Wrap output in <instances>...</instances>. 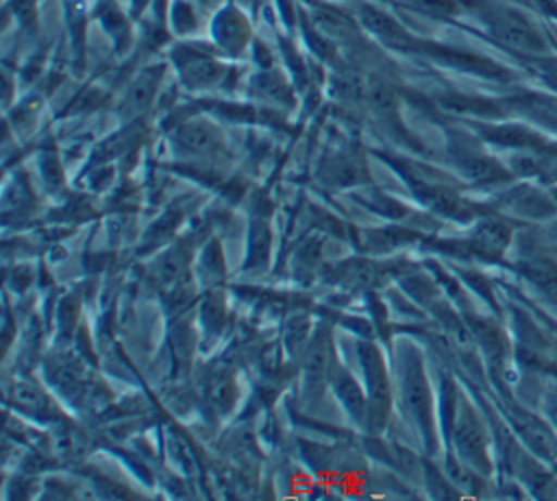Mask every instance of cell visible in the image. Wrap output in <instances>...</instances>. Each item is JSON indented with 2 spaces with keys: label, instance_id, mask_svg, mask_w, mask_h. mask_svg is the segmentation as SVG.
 <instances>
[{
  "label": "cell",
  "instance_id": "cell-1",
  "mask_svg": "<svg viewBox=\"0 0 557 501\" xmlns=\"http://www.w3.org/2000/svg\"><path fill=\"white\" fill-rule=\"evenodd\" d=\"M490 26L494 30V35L518 50H527V52H540L544 48L542 39L537 37V33L531 28V24L527 20H522L518 13L511 11H498L490 17Z\"/></svg>",
  "mask_w": 557,
  "mask_h": 501
},
{
  "label": "cell",
  "instance_id": "cell-2",
  "mask_svg": "<svg viewBox=\"0 0 557 501\" xmlns=\"http://www.w3.org/2000/svg\"><path fill=\"white\" fill-rule=\"evenodd\" d=\"M361 20H363V24L374 33V35H379L383 41H387V44H392V46H405L407 44V35H405V30L394 22V20H389L387 15H383V13H379V11H374V9H361Z\"/></svg>",
  "mask_w": 557,
  "mask_h": 501
},
{
  "label": "cell",
  "instance_id": "cell-3",
  "mask_svg": "<svg viewBox=\"0 0 557 501\" xmlns=\"http://www.w3.org/2000/svg\"><path fill=\"white\" fill-rule=\"evenodd\" d=\"M520 431L527 438V442L544 457H555L557 455V442L553 440V436L548 433V429L537 423L535 418H524L520 423Z\"/></svg>",
  "mask_w": 557,
  "mask_h": 501
},
{
  "label": "cell",
  "instance_id": "cell-4",
  "mask_svg": "<svg viewBox=\"0 0 557 501\" xmlns=\"http://www.w3.org/2000/svg\"><path fill=\"white\" fill-rule=\"evenodd\" d=\"M527 274L553 298H557V266L548 259H533L527 264Z\"/></svg>",
  "mask_w": 557,
  "mask_h": 501
},
{
  "label": "cell",
  "instance_id": "cell-5",
  "mask_svg": "<svg viewBox=\"0 0 557 501\" xmlns=\"http://www.w3.org/2000/svg\"><path fill=\"white\" fill-rule=\"evenodd\" d=\"M157 83H159V72H157V70L144 72V74L131 85L126 102H128L133 109H144V107L150 102Z\"/></svg>",
  "mask_w": 557,
  "mask_h": 501
},
{
  "label": "cell",
  "instance_id": "cell-6",
  "mask_svg": "<svg viewBox=\"0 0 557 501\" xmlns=\"http://www.w3.org/2000/svg\"><path fill=\"white\" fill-rule=\"evenodd\" d=\"M509 242V231L505 224L487 222L476 231V244L487 253H500Z\"/></svg>",
  "mask_w": 557,
  "mask_h": 501
},
{
  "label": "cell",
  "instance_id": "cell-7",
  "mask_svg": "<svg viewBox=\"0 0 557 501\" xmlns=\"http://www.w3.org/2000/svg\"><path fill=\"white\" fill-rule=\"evenodd\" d=\"M181 142L194 152H209L215 146V135L202 124H189L181 129Z\"/></svg>",
  "mask_w": 557,
  "mask_h": 501
},
{
  "label": "cell",
  "instance_id": "cell-8",
  "mask_svg": "<svg viewBox=\"0 0 557 501\" xmlns=\"http://www.w3.org/2000/svg\"><path fill=\"white\" fill-rule=\"evenodd\" d=\"M466 172L476 179V181H494V179H503L505 172L500 170L498 163L485 159V157H470L466 163H463Z\"/></svg>",
  "mask_w": 557,
  "mask_h": 501
},
{
  "label": "cell",
  "instance_id": "cell-9",
  "mask_svg": "<svg viewBox=\"0 0 557 501\" xmlns=\"http://www.w3.org/2000/svg\"><path fill=\"white\" fill-rule=\"evenodd\" d=\"M209 396H211V401H213L215 405L228 407L231 401H233V396H235V390H233L231 379H215V381L211 383V388H209Z\"/></svg>",
  "mask_w": 557,
  "mask_h": 501
},
{
  "label": "cell",
  "instance_id": "cell-10",
  "mask_svg": "<svg viewBox=\"0 0 557 501\" xmlns=\"http://www.w3.org/2000/svg\"><path fill=\"white\" fill-rule=\"evenodd\" d=\"M15 399H17L22 405L33 407V410H39V407L46 403L41 390H37L35 386H20V388H15Z\"/></svg>",
  "mask_w": 557,
  "mask_h": 501
},
{
  "label": "cell",
  "instance_id": "cell-11",
  "mask_svg": "<svg viewBox=\"0 0 557 501\" xmlns=\"http://www.w3.org/2000/svg\"><path fill=\"white\" fill-rule=\"evenodd\" d=\"M416 7L431 15H450L455 11L453 0H416Z\"/></svg>",
  "mask_w": 557,
  "mask_h": 501
},
{
  "label": "cell",
  "instance_id": "cell-12",
  "mask_svg": "<svg viewBox=\"0 0 557 501\" xmlns=\"http://www.w3.org/2000/svg\"><path fill=\"white\" fill-rule=\"evenodd\" d=\"M542 74H544V78H546L548 83H553V85L557 87V59L546 61V63L542 65Z\"/></svg>",
  "mask_w": 557,
  "mask_h": 501
}]
</instances>
